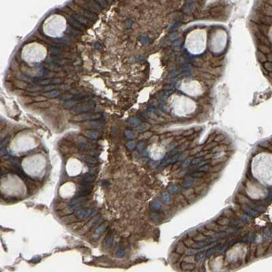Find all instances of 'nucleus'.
<instances>
[{"mask_svg": "<svg viewBox=\"0 0 272 272\" xmlns=\"http://www.w3.org/2000/svg\"><path fill=\"white\" fill-rule=\"evenodd\" d=\"M252 172L261 183L272 185V154L262 152L256 155L252 160Z\"/></svg>", "mask_w": 272, "mask_h": 272, "instance_id": "obj_1", "label": "nucleus"}, {"mask_svg": "<svg viewBox=\"0 0 272 272\" xmlns=\"http://www.w3.org/2000/svg\"><path fill=\"white\" fill-rule=\"evenodd\" d=\"M207 46V32L205 29H198L192 31L187 36L185 47L192 54H200Z\"/></svg>", "mask_w": 272, "mask_h": 272, "instance_id": "obj_2", "label": "nucleus"}, {"mask_svg": "<svg viewBox=\"0 0 272 272\" xmlns=\"http://www.w3.org/2000/svg\"><path fill=\"white\" fill-rule=\"evenodd\" d=\"M170 105L173 112L179 116H185L193 113L196 105L191 98L182 95L174 94L171 97Z\"/></svg>", "mask_w": 272, "mask_h": 272, "instance_id": "obj_3", "label": "nucleus"}, {"mask_svg": "<svg viewBox=\"0 0 272 272\" xmlns=\"http://www.w3.org/2000/svg\"><path fill=\"white\" fill-rule=\"evenodd\" d=\"M227 42L226 33L218 30L213 36L211 42V49L215 53H219L224 49Z\"/></svg>", "mask_w": 272, "mask_h": 272, "instance_id": "obj_4", "label": "nucleus"}, {"mask_svg": "<svg viewBox=\"0 0 272 272\" xmlns=\"http://www.w3.org/2000/svg\"><path fill=\"white\" fill-rule=\"evenodd\" d=\"M181 90L183 92L192 96H197L202 93V86L198 81H184L181 84Z\"/></svg>", "mask_w": 272, "mask_h": 272, "instance_id": "obj_5", "label": "nucleus"}, {"mask_svg": "<svg viewBox=\"0 0 272 272\" xmlns=\"http://www.w3.org/2000/svg\"><path fill=\"white\" fill-rule=\"evenodd\" d=\"M92 192L90 184H81L78 185L74 198H87Z\"/></svg>", "mask_w": 272, "mask_h": 272, "instance_id": "obj_6", "label": "nucleus"}, {"mask_svg": "<svg viewBox=\"0 0 272 272\" xmlns=\"http://www.w3.org/2000/svg\"><path fill=\"white\" fill-rule=\"evenodd\" d=\"M101 116L100 114H80L74 117L73 120L76 122H81V121L94 120L100 118Z\"/></svg>", "mask_w": 272, "mask_h": 272, "instance_id": "obj_7", "label": "nucleus"}, {"mask_svg": "<svg viewBox=\"0 0 272 272\" xmlns=\"http://www.w3.org/2000/svg\"><path fill=\"white\" fill-rule=\"evenodd\" d=\"M88 200L87 198H74L70 202V209L74 210L82 206Z\"/></svg>", "mask_w": 272, "mask_h": 272, "instance_id": "obj_8", "label": "nucleus"}, {"mask_svg": "<svg viewBox=\"0 0 272 272\" xmlns=\"http://www.w3.org/2000/svg\"><path fill=\"white\" fill-rule=\"evenodd\" d=\"M94 105L92 103H87V104H81V105H79L78 106L74 107L72 110V112L74 114H82L83 112H87V111L91 110Z\"/></svg>", "mask_w": 272, "mask_h": 272, "instance_id": "obj_9", "label": "nucleus"}, {"mask_svg": "<svg viewBox=\"0 0 272 272\" xmlns=\"http://www.w3.org/2000/svg\"><path fill=\"white\" fill-rule=\"evenodd\" d=\"M95 176L91 174H84L78 177V182L81 184H90L94 180Z\"/></svg>", "mask_w": 272, "mask_h": 272, "instance_id": "obj_10", "label": "nucleus"}, {"mask_svg": "<svg viewBox=\"0 0 272 272\" xmlns=\"http://www.w3.org/2000/svg\"><path fill=\"white\" fill-rule=\"evenodd\" d=\"M88 3V10L89 11L92 12V13H100V6L97 4V2L96 1H89Z\"/></svg>", "mask_w": 272, "mask_h": 272, "instance_id": "obj_11", "label": "nucleus"}, {"mask_svg": "<svg viewBox=\"0 0 272 272\" xmlns=\"http://www.w3.org/2000/svg\"><path fill=\"white\" fill-rule=\"evenodd\" d=\"M49 102L48 101H43V102H37V103H34L32 104H31L29 105V107L30 108H34V109H39V108H47V107L50 106Z\"/></svg>", "mask_w": 272, "mask_h": 272, "instance_id": "obj_12", "label": "nucleus"}, {"mask_svg": "<svg viewBox=\"0 0 272 272\" xmlns=\"http://www.w3.org/2000/svg\"><path fill=\"white\" fill-rule=\"evenodd\" d=\"M69 22H70V25H71L72 26H73L74 28L79 29V30H81V31H84L85 30L84 26L81 23H79V22H78L77 21H76L75 19H74L72 17L69 18Z\"/></svg>", "mask_w": 272, "mask_h": 272, "instance_id": "obj_13", "label": "nucleus"}, {"mask_svg": "<svg viewBox=\"0 0 272 272\" xmlns=\"http://www.w3.org/2000/svg\"><path fill=\"white\" fill-rule=\"evenodd\" d=\"M72 17H73L76 21H77L78 22H79V23L82 24V25H88L90 23L89 21H88V19H87L86 17L81 16V15H79V14L73 13L72 14Z\"/></svg>", "mask_w": 272, "mask_h": 272, "instance_id": "obj_14", "label": "nucleus"}, {"mask_svg": "<svg viewBox=\"0 0 272 272\" xmlns=\"http://www.w3.org/2000/svg\"><path fill=\"white\" fill-rule=\"evenodd\" d=\"M81 159L83 161H84L85 162L88 163V164H97L98 160L97 159L95 158L94 157L91 155H82L81 157Z\"/></svg>", "mask_w": 272, "mask_h": 272, "instance_id": "obj_15", "label": "nucleus"}, {"mask_svg": "<svg viewBox=\"0 0 272 272\" xmlns=\"http://www.w3.org/2000/svg\"><path fill=\"white\" fill-rule=\"evenodd\" d=\"M86 127L90 129H99L101 128L102 123L98 121H92L86 123Z\"/></svg>", "mask_w": 272, "mask_h": 272, "instance_id": "obj_16", "label": "nucleus"}, {"mask_svg": "<svg viewBox=\"0 0 272 272\" xmlns=\"http://www.w3.org/2000/svg\"><path fill=\"white\" fill-rule=\"evenodd\" d=\"M61 82H62L61 79H58V78H55V79H45V80L39 81V84L48 86V84H60Z\"/></svg>", "mask_w": 272, "mask_h": 272, "instance_id": "obj_17", "label": "nucleus"}, {"mask_svg": "<svg viewBox=\"0 0 272 272\" xmlns=\"http://www.w3.org/2000/svg\"><path fill=\"white\" fill-rule=\"evenodd\" d=\"M81 13L83 14V15L86 17V18H88V19L90 20H95L96 18H97V16H96L95 14L92 12L89 11V10H82Z\"/></svg>", "mask_w": 272, "mask_h": 272, "instance_id": "obj_18", "label": "nucleus"}, {"mask_svg": "<svg viewBox=\"0 0 272 272\" xmlns=\"http://www.w3.org/2000/svg\"><path fill=\"white\" fill-rule=\"evenodd\" d=\"M85 135L86 136L88 137L90 139H97L99 136V133L97 132V131H92V130H89V131H87L86 133H85Z\"/></svg>", "mask_w": 272, "mask_h": 272, "instance_id": "obj_19", "label": "nucleus"}, {"mask_svg": "<svg viewBox=\"0 0 272 272\" xmlns=\"http://www.w3.org/2000/svg\"><path fill=\"white\" fill-rule=\"evenodd\" d=\"M60 94V91L57 90H51L50 92H48L47 93H45L44 95L48 98H55L58 96H59Z\"/></svg>", "mask_w": 272, "mask_h": 272, "instance_id": "obj_20", "label": "nucleus"}, {"mask_svg": "<svg viewBox=\"0 0 272 272\" xmlns=\"http://www.w3.org/2000/svg\"><path fill=\"white\" fill-rule=\"evenodd\" d=\"M76 217H77V219H84V218H86V210L83 209H80L79 210L77 211L76 212Z\"/></svg>", "mask_w": 272, "mask_h": 272, "instance_id": "obj_21", "label": "nucleus"}, {"mask_svg": "<svg viewBox=\"0 0 272 272\" xmlns=\"http://www.w3.org/2000/svg\"><path fill=\"white\" fill-rule=\"evenodd\" d=\"M65 103H64V107H67V108H71L72 107L74 106L77 103V100H66V102H65Z\"/></svg>", "mask_w": 272, "mask_h": 272, "instance_id": "obj_22", "label": "nucleus"}, {"mask_svg": "<svg viewBox=\"0 0 272 272\" xmlns=\"http://www.w3.org/2000/svg\"><path fill=\"white\" fill-rule=\"evenodd\" d=\"M113 239H114L113 235H112V234H110V235L107 237L106 240H105V244H106L107 247H110V245H112V243H113Z\"/></svg>", "mask_w": 272, "mask_h": 272, "instance_id": "obj_23", "label": "nucleus"}, {"mask_svg": "<svg viewBox=\"0 0 272 272\" xmlns=\"http://www.w3.org/2000/svg\"><path fill=\"white\" fill-rule=\"evenodd\" d=\"M15 84H16L17 87H18L19 88H27L29 86L28 84H27V83H25V82H23V81H17Z\"/></svg>", "mask_w": 272, "mask_h": 272, "instance_id": "obj_24", "label": "nucleus"}, {"mask_svg": "<svg viewBox=\"0 0 272 272\" xmlns=\"http://www.w3.org/2000/svg\"><path fill=\"white\" fill-rule=\"evenodd\" d=\"M55 88V86H52V85H50V86H45L44 88H42V90L47 91V92H50L51 90H53Z\"/></svg>", "mask_w": 272, "mask_h": 272, "instance_id": "obj_25", "label": "nucleus"}, {"mask_svg": "<svg viewBox=\"0 0 272 272\" xmlns=\"http://www.w3.org/2000/svg\"><path fill=\"white\" fill-rule=\"evenodd\" d=\"M105 228H106V224L102 225V226H100L99 228H97V230H96V234H97V235H99V234L102 233L104 231V230H105Z\"/></svg>", "mask_w": 272, "mask_h": 272, "instance_id": "obj_26", "label": "nucleus"}, {"mask_svg": "<svg viewBox=\"0 0 272 272\" xmlns=\"http://www.w3.org/2000/svg\"><path fill=\"white\" fill-rule=\"evenodd\" d=\"M124 248L122 246H121V247H120V248L118 249V250L117 251L116 256H118V257H122V256H124Z\"/></svg>", "mask_w": 272, "mask_h": 272, "instance_id": "obj_27", "label": "nucleus"}, {"mask_svg": "<svg viewBox=\"0 0 272 272\" xmlns=\"http://www.w3.org/2000/svg\"><path fill=\"white\" fill-rule=\"evenodd\" d=\"M27 90H28L29 92H36V91H39V90H42V88H40V87H39V86L27 88Z\"/></svg>", "mask_w": 272, "mask_h": 272, "instance_id": "obj_28", "label": "nucleus"}, {"mask_svg": "<svg viewBox=\"0 0 272 272\" xmlns=\"http://www.w3.org/2000/svg\"><path fill=\"white\" fill-rule=\"evenodd\" d=\"M34 100L37 102H43V101H46L47 98L43 96H36V97L34 98Z\"/></svg>", "mask_w": 272, "mask_h": 272, "instance_id": "obj_29", "label": "nucleus"}, {"mask_svg": "<svg viewBox=\"0 0 272 272\" xmlns=\"http://www.w3.org/2000/svg\"><path fill=\"white\" fill-rule=\"evenodd\" d=\"M93 212V209L92 208H89V209H86V218H87L88 217L91 215L92 213Z\"/></svg>", "mask_w": 272, "mask_h": 272, "instance_id": "obj_30", "label": "nucleus"}, {"mask_svg": "<svg viewBox=\"0 0 272 272\" xmlns=\"http://www.w3.org/2000/svg\"><path fill=\"white\" fill-rule=\"evenodd\" d=\"M98 220V218H94V219H93L92 220V221H90V222L88 223V224H90V225H94L95 223H96V221H97Z\"/></svg>", "mask_w": 272, "mask_h": 272, "instance_id": "obj_31", "label": "nucleus"}, {"mask_svg": "<svg viewBox=\"0 0 272 272\" xmlns=\"http://www.w3.org/2000/svg\"><path fill=\"white\" fill-rule=\"evenodd\" d=\"M269 35L270 40H271V43H272V26H271V28H270V29H269Z\"/></svg>", "mask_w": 272, "mask_h": 272, "instance_id": "obj_32", "label": "nucleus"}]
</instances>
